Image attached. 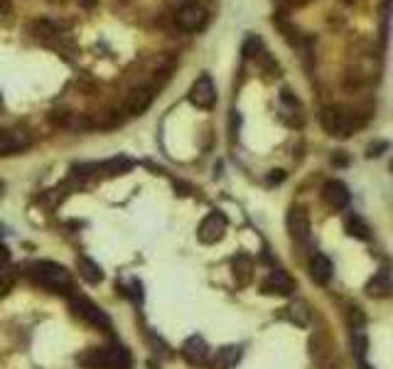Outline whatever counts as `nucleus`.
Returning <instances> with one entry per match:
<instances>
[{
  "label": "nucleus",
  "instance_id": "1",
  "mask_svg": "<svg viewBox=\"0 0 393 369\" xmlns=\"http://www.w3.org/2000/svg\"><path fill=\"white\" fill-rule=\"evenodd\" d=\"M27 273H30L32 281L40 288H45V291L57 293V296L59 293H62V296H72V288H74L72 273H69L62 264H54V261H35Z\"/></svg>",
  "mask_w": 393,
  "mask_h": 369
},
{
  "label": "nucleus",
  "instance_id": "10",
  "mask_svg": "<svg viewBox=\"0 0 393 369\" xmlns=\"http://www.w3.org/2000/svg\"><path fill=\"white\" fill-rule=\"evenodd\" d=\"M30 135L25 130H0V158L17 156L30 148Z\"/></svg>",
  "mask_w": 393,
  "mask_h": 369
},
{
  "label": "nucleus",
  "instance_id": "6",
  "mask_svg": "<svg viewBox=\"0 0 393 369\" xmlns=\"http://www.w3.org/2000/svg\"><path fill=\"white\" fill-rule=\"evenodd\" d=\"M226 234V217L222 212H209L196 229V239L202 244H217Z\"/></svg>",
  "mask_w": 393,
  "mask_h": 369
},
{
  "label": "nucleus",
  "instance_id": "12",
  "mask_svg": "<svg viewBox=\"0 0 393 369\" xmlns=\"http://www.w3.org/2000/svg\"><path fill=\"white\" fill-rule=\"evenodd\" d=\"M322 197L327 199V204L334 209H344L349 204V199H352V195H349L347 185L339 180H330L325 182V188H322Z\"/></svg>",
  "mask_w": 393,
  "mask_h": 369
},
{
  "label": "nucleus",
  "instance_id": "3",
  "mask_svg": "<svg viewBox=\"0 0 393 369\" xmlns=\"http://www.w3.org/2000/svg\"><path fill=\"white\" fill-rule=\"evenodd\" d=\"M322 126H325L327 133L339 135V138H347L349 133L364 126V119L352 109H341V106H330L322 114Z\"/></svg>",
  "mask_w": 393,
  "mask_h": 369
},
{
  "label": "nucleus",
  "instance_id": "14",
  "mask_svg": "<svg viewBox=\"0 0 393 369\" xmlns=\"http://www.w3.org/2000/svg\"><path fill=\"white\" fill-rule=\"evenodd\" d=\"M393 291V283H391V271L383 266V269L376 271V276H373L371 281L367 283V296L371 298H388Z\"/></svg>",
  "mask_w": 393,
  "mask_h": 369
},
{
  "label": "nucleus",
  "instance_id": "16",
  "mask_svg": "<svg viewBox=\"0 0 393 369\" xmlns=\"http://www.w3.org/2000/svg\"><path fill=\"white\" fill-rule=\"evenodd\" d=\"M251 276H254V259L249 254H238L233 259V278L238 281V286H249Z\"/></svg>",
  "mask_w": 393,
  "mask_h": 369
},
{
  "label": "nucleus",
  "instance_id": "20",
  "mask_svg": "<svg viewBox=\"0 0 393 369\" xmlns=\"http://www.w3.org/2000/svg\"><path fill=\"white\" fill-rule=\"evenodd\" d=\"M288 315H290V320L295 322V325H300V328H305L307 322H310V310H307V303L305 301H295V303H290L288 308Z\"/></svg>",
  "mask_w": 393,
  "mask_h": 369
},
{
  "label": "nucleus",
  "instance_id": "2",
  "mask_svg": "<svg viewBox=\"0 0 393 369\" xmlns=\"http://www.w3.org/2000/svg\"><path fill=\"white\" fill-rule=\"evenodd\" d=\"M86 369H130V354L123 345L114 342L109 347H93L79 357Z\"/></svg>",
  "mask_w": 393,
  "mask_h": 369
},
{
  "label": "nucleus",
  "instance_id": "19",
  "mask_svg": "<svg viewBox=\"0 0 393 369\" xmlns=\"http://www.w3.org/2000/svg\"><path fill=\"white\" fill-rule=\"evenodd\" d=\"M15 286V271H13L8 256H0V296H6L10 288Z\"/></svg>",
  "mask_w": 393,
  "mask_h": 369
},
{
  "label": "nucleus",
  "instance_id": "11",
  "mask_svg": "<svg viewBox=\"0 0 393 369\" xmlns=\"http://www.w3.org/2000/svg\"><path fill=\"white\" fill-rule=\"evenodd\" d=\"M180 352H182V357L192 364V367H202V364L209 362V347L199 335H192L190 340H185V345H182Z\"/></svg>",
  "mask_w": 393,
  "mask_h": 369
},
{
  "label": "nucleus",
  "instance_id": "21",
  "mask_svg": "<svg viewBox=\"0 0 393 369\" xmlns=\"http://www.w3.org/2000/svg\"><path fill=\"white\" fill-rule=\"evenodd\" d=\"M344 227H347L349 234L357 236V239H369V227L362 222V217H357V214H349V217L344 219Z\"/></svg>",
  "mask_w": 393,
  "mask_h": 369
},
{
  "label": "nucleus",
  "instance_id": "13",
  "mask_svg": "<svg viewBox=\"0 0 393 369\" xmlns=\"http://www.w3.org/2000/svg\"><path fill=\"white\" fill-rule=\"evenodd\" d=\"M332 273H334V266H332L330 256L312 254V259H310V278L312 281L320 283V286H325V283H330Z\"/></svg>",
  "mask_w": 393,
  "mask_h": 369
},
{
  "label": "nucleus",
  "instance_id": "8",
  "mask_svg": "<svg viewBox=\"0 0 393 369\" xmlns=\"http://www.w3.org/2000/svg\"><path fill=\"white\" fill-rule=\"evenodd\" d=\"M293 291H295V281L283 269H273L268 278L261 283V293H265V296H290Z\"/></svg>",
  "mask_w": 393,
  "mask_h": 369
},
{
  "label": "nucleus",
  "instance_id": "7",
  "mask_svg": "<svg viewBox=\"0 0 393 369\" xmlns=\"http://www.w3.org/2000/svg\"><path fill=\"white\" fill-rule=\"evenodd\" d=\"M190 101L196 109H212V106L217 104V89H214L212 79H209L207 74H202V77L192 84Z\"/></svg>",
  "mask_w": 393,
  "mask_h": 369
},
{
  "label": "nucleus",
  "instance_id": "4",
  "mask_svg": "<svg viewBox=\"0 0 393 369\" xmlns=\"http://www.w3.org/2000/svg\"><path fill=\"white\" fill-rule=\"evenodd\" d=\"M288 232H290V239L300 246V249H310L312 246V227H310V217H307L305 209H300V207L290 209Z\"/></svg>",
  "mask_w": 393,
  "mask_h": 369
},
{
  "label": "nucleus",
  "instance_id": "23",
  "mask_svg": "<svg viewBox=\"0 0 393 369\" xmlns=\"http://www.w3.org/2000/svg\"><path fill=\"white\" fill-rule=\"evenodd\" d=\"M10 13V3L8 0H0V15H8Z\"/></svg>",
  "mask_w": 393,
  "mask_h": 369
},
{
  "label": "nucleus",
  "instance_id": "22",
  "mask_svg": "<svg viewBox=\"0 0 393 369\" xmlns=\"http://www.w3.org/2000/svg\"><path fill=\"white\" fill-rule=\"evenodd\" d=\"M259 47H261V40L251 35L249 40H246V45H243V54H246V57H254V50H259Z\"/></svg>",
  "mask_w": 393,
  "mask_h": 369
},
{
  "label": "nucleus",
  "instance_id": "24",
  "mask_svg": "<svg viewBox=\"0 0 393 369\" xmlns=\"http://www.w3.org/2000/svg\"><path fill=\"white\" fill-rule=\"evenodd\" d=\"M93 3H96V0H79V6H84V8H93Z\"/></svg>",
  "mask_w": 393,
  "mask_h": 369
},
{
  "label": "nucleus",
  "instance_id": "15",
  "mask_svg": "<svg viewBox=\"0 0 393 369\" xmlns=\"http://www.w3.org/2000/svg\"><path fill=\"white\" fill-rule=\"evenodd\" d=\"M153 101V91L148 86H138L133 89L128 96H125V111H128L130 116H140L148 106H151Z\"/></svg>",
  "mask_w": 393,
  "mask_h": 369
},
{
  "label": "nucleus",
  "instance_id": "5",
  "mask_svg": "<svg viewBox=\"0 0 393 369\" xmlns=\"http://www.w3.org/2000/svg\"><path fill=\"white\" fill-rule=\"evenodd\" d=\"M72 301V310L77 317H82V320H86L88 325H93V328H101V330H111V320L109 315H106L104 310L98 306H93L88 298H82V296H72L69 298Z\"/></svg>",
  "mask_w": 393,
  "mask_h": 369
},
{
  "label": "nucleus",
  "instance_id": "17",
  "mask_svg": "<svg viewBox=\"0 0 393 369\" xmlns=\"http://www.w3.org/2000/svg\"><path fill=\"white\" fill-rule=\"evenodd\" d=\"M241 359V349L238 347H222L217 349V357L212 362V369H231Z\"/></svg>",
  "mask_w": 393,
  "mask_h": 369
},
{
  "label": "nucleus",
  "instance_id": "18",
  "mask_svg": "<svg viewBox=\"0 0 393 369\" xmlns=\"http://www.w3.org/2000/svg\"><path fill=\"white\" fill-rule=\"evenodd\" d=\"M77 266H79V276H82L84 281L86 283H101L104 281V273H101V266L96 264V261H91V259H79L77 261Z\"/></svg>",
  "mask_w": 393,
  "mask_h": 369
},
{
  "label": "nucleus",
  "instance_id": "9",
  "mask_svg": "<svg viewBox=\"0 0 393 369\" xmlns=\"http://www.w3.org/2000/svg\"><path fill=\"white\" fill-rule=\"evenodd\" d=\"M204 20H207V13H204L202 6H196V3L177 8V13H175V22L180 25V30H185V32L199 30V27L204 25Z\"/></svg>",
  "mask_w": 393,
  "mask_h": 369
},
{
  "label": "nucleus",
  "instance_id": "25",
  "mask_svg": "<svg viewBox=\"0 0 393 369\" xmlns=\"http://www.w3.org/2000/svg\"><path fill=\"white\" fill-rule=\"evenodd\" d=\"M357 362H359V369H371V367H369L367 359H357Z\"/></svg>",
  "mask_w": 393,
  "mask_h": 369
}]
</instances>
